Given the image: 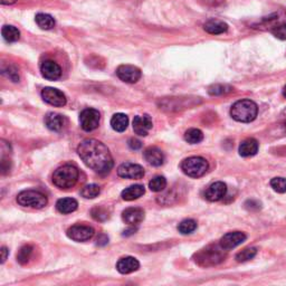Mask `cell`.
Instances as JSON below:
<instances>
[{"label":"cell","mask_w":286,"mask_h":286,"mask_svg":"<svg viewBox=\"0 0 286 286\" xmlns=\"http://www.w3.org/2000/svg\"><path fill=\"white\" fill-rule=\"evenodd\" d=\"M77 152L84 163L97 174H108L113 168V158L107 145L95 139H86L82 141Z\"/></svg>","instance_id":"6da1fadb"},{"label":"cell","mask_w":286,"mask_h":286,"mask_svg":"<svg viewBox=\"0 0 286 286\" xmlns=\"http://www.w3.org/2000/svg\"><path fill=\"white\" fill-rule=\"evenodd\" d=\"M258 107L255 102L250 100H240L232 105L231 108L232 118L237 122L250 123L254 121L257 116Z\"/></svg>","instance_id":"7a4b0ae2"},{"label":"cell","mask_w":286,"mask_h":286,"mask_svg":"<svg viewBox=\"0 0 286 286\" xmlns=\"http://www.w3.org/2000/svg\"><path fill=\"white\" fill-rule=\"evenodd\" d=\"M78 169L72 164H65L55 170L53 175V183L59 189H70L74 187L78 180Z\"/></svg>","instance_id":"3957f363"},{"label":"cell","mask_w":286,"mask_h":286,"mask_svg":"<svg viewBox=\"0 0 286 286\" xmlns=\"http://www.w3.org/2000/svg\"><path fill=\"white\" fill-rule=\"evenodd\" d=\"M208 161L201 157H190L181 162V170L184 175L191 178H199L208 170Z\"/></svg>","instance_id":"277c9868"},{"label":"cell","mask_w":286,"mask_h":286,"mask_svg":"<svg viewBox=\"0 0 286 286\" xmlns=\"http://www.w3.org/2000/svg\"><path fill=\"white\" fill-rule=\"evenodd\" d=\"M17 202L22 207L41 209L47 205V197L36 190H25L17 196Z\"/></svg>","instance_id":"5b68a950"},{"label":"cell","mask_w":286,"mask_h":286,"mask_svg":"<svg viewBox=\"0 0 286 286\" xmlns=\"http://www.w3.org/2000/svg\"><path fill=\"white\" fill-rule=\"evenodd\" d=\"M224 250H225L221 246L220 248L217 246L207 247L197 255V259H196V262H198V264H200L201 266L216 265L225 258Z\"/></svg>","instance_id":"8992f818"},{"label":"cell","mask_w":286,"mask_h":286,"mask_svg":"<svg viewBox=\"0 0 286 286\" xmlns=\"http://www.w3.org/2000/svg\"><path fill=\"white\" fill-rule=\"evenodd\" d=\"M100 112L95 108H85L80 114V123L82 129L86 132L95 130L100 124Z\"/></svg>","instance_id":"52a82bcc"},{"label":"cell","mask_w":286,"mask_h":286,"mask_svg":"<svg viewBox=\"0 0 286 286\" xmlns=\"http://www.w3.org/2000/svg\"><path fill=\"white\" fill-rule=\"evenodd\" d=\"M95 234L94 228L86 225H74L67 229V236L75 242H86Z\"/></svg>","instance_id":"ba28073f"},{"label":"cell","mask_w":286,"mask_h":286,"mask_svg":"<svg viewBox=\"0 0 286 286\" xmlns=\"http://www.w3.org/2000/svg\"><path fill=\"white\" fill-rule=\"evenodd\" d=\"M41 97L52 107H62L66 104V96L62 91L54 88H45L41 91Z\"/></svg>","instance_id":"9c48e42d"},{"label":"cell","mask_w":286,"mask_h":286,"mask_svg":"<svg viewBox=\"0 0 286 286\" xmlns=\"http://www.w3.org/2000/svg\"><path fill=\"white\" fill-rule=\"evenodd\" d=\"M116 75L120 80L130 83V84H133V83H137L141 78V70L137 66L133 65H121L118 67L116 70Z\"/></svg>","instance_id":"30bf717a"},{"label":"cell","mask_w":286,"mask_h":286,"mask_svg":"<svg viewBox=\"0 0 286 286\" xmlns=\"http://www.w3.org/2000/svg\"><path fill=\"white\" fill-rule=\"evenodd\" d=\"M118 175L124 179H141L144 176V169L140 164L125 162L118 168Z\"/></svg>","instance_id":"8fae6325"},{"label":"cell","mask_w":286,"mask_h":286,"mask_svg":"<svg viewBox=\"0 0 286 286\" xmlns=\"http://www.w3.org/2000/svg\"><path fill=\"white\" fill-rule=\"evenodd\" d=\"M246 235L242 232H232L228 234L224 235L223 238L220 239L219 245L224 248L225 250H234L240 244H243L246 240Z\"/></svg>","instance_id":"7c38bea8"},{"label":"cell","mask_w":286,"mask_h":286,"mask_svg":"<svg viewBox=\"0 0 286 286\" xmlns=\"http://www.w3.org/2000/svg\"><path fill=\"white\" fill-rule=\"evenodd\" d=\"M153 123L152 119L148 114L144 115H138L133 120V131L135 134L140 135V137H145L148 135L149 131L152 129Z\"/></svg>","instance_id":"4fadbf2b"},{"label":"cell","mask_w":286,"mask_h":286,"mask_svg":"<svg viewBox=\"0 0 286 286\" xmlns=\"http://www.w3.org/2000/svg\"><path fill=\"white\" fill-rule=\"evenodd\" d=\"M40 72L43 77L46 78V80L50 81H56L61 77L62 75V69L59 65L54 61H45L40 66Z\"/></svg>","instance_id":"5bb4252c"},{"label":"cell","mask_w":286,"mask_h":286,"mask_svg":"<svg viewBox=\"0 0 286 286\" xmlns=\"http://www.w3.org/2000/svg\"><path fill=\"white\" fill-rule=\"evenodd\" d=\"M226 194H227V187H226V184L221 181H217L210 184L208 187V189L205 193V197L207 200L214 202L221 200L226 196Z\"/></svg>","instance_id":"9a60e30c"},{"label":"cell","mask_w":286,"mask_h":286,"mask_svg":"<svg viewBox=\"0 0 286 286\" xmlns=\"http://www.w3.org/2000/svg\"><path fill=\"white\" fill-rule=\"evenodd\" d=\"M67 123V120L64 115L58 114V113H48L45 116V124L51 131H55V132H59L65 127Z\"/></svg>","instance_id":"2e32d148"},{"label":"cell","mask_w":286,"mask_h":286,"mask_svg":"<svg viewBox=\"0 0 286 286\" xmlns=\"http://www.w3.org/2000/svg\"><path fill=\"white\" fill-rule=\"evenodd\" d=\"M122 219L130 226H137L144 219V212L141 208H127L122 213Z\"/></svg>","instance_id":"e0dca14e"},{"label":"cell","mask_w":286,"mask_h":286,"mask_svg":"<svg viewBox=\"0 0 286 286\" xmlns=\"http://www.w3.org/2000/svg\"><path fill=\"white\" fill-rule=\"evenodd\" d=\"M143 157L146 162L153 165V167H160L164 162V154L157 146H150L143 152Z\"/></svg>","instance_id":"ac0fdd59"},{"label":"cell","mask_w":286,"mask_h":286,"mask_svg":"<svg viewBox=\"0 0 286 286\" xmlns=\"http://www.w3.org/2000/svg\"><path fill=\"white\" fill-rule=\"evenodd\" d=\"M139 267H140V263L137 258L131 257V256L122 257L116 264V269L121 274H131L138 270Z\"/></svg>","instance_id":"d6986e66"},{"label":"cell","mask_w":286,"mask_h":286,"mask_svg":"<svg viewBox=\"0 0 286 286\" xmlns=\"http://www.w3.org/2000/svg\"><path fill=\"white\" fill-rule=\"evenodd\" d=\"M204 29L212 35H220L228 31V25L219 19H209L204 24Z\"/></svg>","instance_id":"ffe728a7"},{"label":"cell","mask_w":286,"mask_h":286,"mask_svg":"<svg viewBox=\"0 0 286 286\" xmlns=\"http://www.w3.org/2000/svg\"><path fill=\"white\" fill-rule=\"evenodd\" d=\"M258 151V142L253 138L246 139L239 145V154L242 157H251L255 156Z\"/></svg>","instance_id":"44dd1931"},{"label":"cell","mask_w":286,"mask_h":286,"mask_svg":"<svg viewBox=\"0 0 286 286\" xmlns=\"http://www.w3.org/2000/svg\"><path fill=\"white\" fill-rule=\"evenodd\" d=\"M144 193L145 189L142 184H134V186H131L122 191V199L126 201H132L142 197Z\"/></svg>","instance_id":"7402d4cb"},{"label":"cell","mask_w":286,"mask_h":286,"mask_svg":"<svg viewBox=\"0 0 286 286\" xmlns=\"http://www.w3.org/2000/svg\"><path fill=\"white\" fill-rule=\"evenodd\" d=\"M78 202L73 198H63L56 202V209L63 214L74 213L77 209Z\"/></svg>","instance_id":"603a6c76"},{"label":"cell","mask_w":286,"mask_h":286,"mask_svg":"<svg viewBox=\"0 0 286 286\" xmlns=\"http://www.w3.org/2000/svg\"><path fill=\"white\" fill-rule=\"evenodd\" d=\"M129 125V118L123 113H116L111 119V126L116 132H123Z\"/></svg>","instance_id":"cb8c5ba5"},{"label":"cell","mask_w":286,"mask_h":286,"mask_svg":"<svg viewBox=\"0 0 286 286\" xmlns=\"http://www.w3.org/2000/svg\"><path fill=\"white\" fill-rule=\"evenodd\" d=\"M162 107V108L168 107L169 111H178L180 108L188 107L189 104H187V99H182V97H171L170 100L163 101Z\"/></svg>","instance_id":"d4e9b609"},{"label":"cell","mask_w":286,"mask_h":286,"mask_svg":"<svg viewBox=\"0 0 286 286\" xmlns=\"http://www.w3.org/2000/svg\"><path fill=\"white\" fill-rule=\"evenodd\" d=\"M1 35L3 37V39H5L6 41H8V43H15V41H17L18 39H19L20 32L18 31L15 26L6 25V26H3L2 29H1Z\"/></svg>","instance_id":"484cf974"},{"label":"cell","mask_w":286,"mask_h":286,"mask_svg":"<svg viewBox=\"0 0 286 286\" xmlns=\"http://www.w3.org/2000/svg\"><path fill=\"white\" fill-rule=\"evenodd\" d=\"M36 24L38 25V27L41 29H45V31H50V29L54 28L55 26V20L51 15L48 14H43L39 13L36 15Z\"/></svg>","instance_id":"4316f807"},{"label":"cell","mask_w":286,"mask_h":286,"mask_svg":"<svg viewBox=\"0 0 286 286\" xmlns=\"http://www.w3.org/2000/svg\"><path fill=\"white\" fill-rule=\"evenodd\" d=\"M184 140L190 144H197L204 140V134L199 129H189L184 133Z\"/></svg>","instance_id":"83f0119b"},{"label":"cell","mask_w":286,"mask_h":286,"mask_svg":"<svg viewBox=\"0 0 286 286\" xmlns=\"http://www.w3.org/2000/svg\"><path fill=\"white\" fill-rule=\"evenodd\" d=\"M232 91H234V89L227 84H214L208 89V93L213 96L225 95V94H228Z\"/></svg>","instance_id":"f1b7e54d"},{"label":"cell","mask_w":286,"mask_h":286,"mask_svg":"<svg viewBox=\"0 0 286 286\" xmlns=\"http://www.w3.org/2000/svg\"><path fill=\"white\" fill-rule=\"evenodd\" d=\"M167 187V179L163 176H157L149 182V188L154 193H161Z\"/></svg>","instance_id":"f546056e"},{"label":"cell","mask_w":286,"mask_h":286,"mask_svg":"<svg viewBox=\"0 0 286 286\" xmlns=\"http://www.w3.org/2000/svg\"><path fill=\"white\" fill-rule=\"evenodd\" d=\"M100 194H101V187L97 186V184L95 183L88 184V186H85L81 191L82 197H84L85 199H94L96 198Z\"/></svg>","instance_id":"4dcf8cb0"},{"label":"cell","mask_w":286,"mask_h":286,"mask_svg":"<svg viewBox=\"0 0 286 286\" xmlns=\"http://www.w3.org/2000/svg\"><path fill=\"white\" fill-rule=\"evenodd\" d=\"M33 254V247L31 245H25L22 246L17 254V261L19 264L25 265L29 262V259L32 257Z\"/></svg>","instance_id":"1f68e13d"},{"label":"cell","mask_w":286,"mask_h":286,"mask_svg":"<svg viewBox=\"0 0 286 286\" xmlns=\"http://www.w3.org/2000/svg\"><path fill=\"white\" fill-rule=\"evenodd\" d=\"M256 254H257V248H255V247L245 248V250L239 251V253L236 255V261L238 263H244V262L250 261V259H253L255 257Z\"/></svg>","instance_id":"d6a6232c"},{"label":"cell","mask_w":286,"mask_h":286,"mask_svg":"<svg viewBox=\"0 0 286 286\" xmlns=\"http://www.w3.org/2000/svg\"><path fill=\"white\" fill-rule=\"evenodd\" d=\"M197 229V223L194 219H184L178 226L179 232H181L182 235H188L194 232Z\"/></svg>","instance_id":"836d02e7"},{"label":"cell","mask_w":286,"mask_h":286,"mask_svg":"<svg viewBox=\"0 0 286 286\" xmlns=\"http://www.w3.org/2000/svg\"><path fill=\"white\" fill-rule=\"evenodd\" d=\"M270 186L278 194H284L286 193V179L282 178V177H277L270 180Z\"/></svg>","instance_id":"e575fe53"},{"label":"cell","mask_w":286,"mask_h":286,"mask_svg":"<svg viewBox=\"0 0 286 286\" xmlns=\"http://www.w3.org/2000/svg\"><path fill=\"white\" fill-rule=\"evenodd\" d=\"M270 32L274 36L276 37L278 39L285 40L286 39V22H280L275 26H273Z\"/></svg>","instance_id":"d590c367"},{"label":"cell","mask_w":286,"mask_h":286,"mask_svg":"<svg viewBox=\"0 0 286 286\" xmlns=\"http://www.w3.org/2000/svg\"><path fill=\"white\" fill-rule=\"evenodd\" d=\"M92 216L94 219L99 221H104L108 218V213L104 208H102V207H96V208H94L92 210Z\"/></svg>","instance_id":"8d00e7d4"},{"label":"cell","mask_w":286,"mask_h":286,"mask_svg":"<svg viewBox=\"0 0 286 286\" xmlns=\"http://www.w3.org/2000/svg\"><path fill=\"white\" fill-rule=\"evenodd\" d=\"M3 73L7 74V76H8L11 81L14 82L19 81V75H18L17 71L13 69V67H8V69H7V72H3Z\"/></svg>","instance_id":"74e56055"},{"label":"cell","mask_w":286,"mask_h":286,"mask_svg":"<svg viewBox=\"0 0 286 286\" xmlns=\"http://www.w3.org/2000/svg\"><path fill=\"white\" fill-rule=\"evenodd\" d=\"M129 146L132 150H139L142 146V142L140 140H138V139H130L129 140Z\"/></svg>","instance_id":"f35d334b"},{"label":"cell","mask_w":286,"mask_h":286,"mask_svg":"<svg viewBox=\"0 0 286 286\" xmlns=\"http://www.w3.org/2000/svg\"><path fill=\"white\" fill-rule=\"evenodd\" d=\"M1 264H3V263L6 262V259H7V257H8V254H9V250H8V248L7 247H1Z\"/></svg>","instance_id":"ab89813d"},{"label":"cell","mask_w":286,"mask_h":286,"mask_svg":"<svg viewBox=\"0 0 286 286\" xmlns=\"http://www.w3.org/2000/svg\"><path fill=\"white\" fill-rule=\"evenodd\" d=\"M225 0H205V2L209 6H218L220 3H223Z\"/></svg>","instance_id":"60d3db41"},{"label":"cell","mask_w":286,"mask_h":286,"mask_svg":"<svg viewBox=\"0 0 286 286\" xmlns=\"http://www.w3.org/2000/svg\"><path fill=\"white\" fill-rule=\"evenodd\" d=\"M108 242V238L105 235H101L100 238H97V245H105Z\"/></svg>","instance_id":"b9f144b4"},{"label":"cell","mask_w":286,"mask_h":286,"mask_svg":"<svg viewBox=\"0 0 286 286\" xmlns=\"http://www.w3.org/2000/svg\"><path fill=\"white\" fill-rule=\"evenodd\" d=\"M0 2L2 5H14L15 2H17V0H0Z\"/></svg>","instance_id":"7bdbcfd3"},{"label":"cell","mask_w":286,"mask_h":286,"mask_svg":"<svg viewBox=\"0 0 286 286\" xmlns=\"http://www.w3.org/2000/svg\"><path fill=\"white\" fill-rule=\"evenodd\" d=\"M135 231H137V229L135 228H131V229H129V231H126V232H124V234L123 235H131V234H133V232H135Z\"/></svg>","instance_id":"ee69618b"},{"label":"cell","mask_w":286,"mask_h":286,"mask_svg":"<svg viewBox=\"0 0 286 286\" xmlns=\"http://www.w3.org/2000/svg\"><path fill=\"white\" fill-rule=\"evenodd\" d=\"M282 116H286V108L283 112H282Z\"/></svg>","instance_id":"f6af8a7d"},{"label":"cell","mask_w":286,"mask_h":286,"mask_svg":"<svg viewBox=\"0 0 286 286\" xmlns=\"http://www.w3.org/2000/svg\"><path fill=\"white\" fill-rule=\"evenodd\" d=\"M283 95L286 97V86H285L284 89H283Z\"/></svg>","instance_id":"bcb514c9"}]
</instances>
